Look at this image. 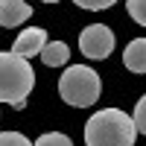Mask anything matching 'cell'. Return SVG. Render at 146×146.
Listing matches in <instances>:
<instances>
[{"label":"cell","instance_id":"cell-2","mask_svg":"<svg viewBox=\"0 0 146 146\" xmlns=\"http://www.w3.org/2000/svg\"><path fill=\"white\" fill-rule=\"evenodd\" d=\"M32 85H35V73L32 64H27V58L12 50L0 53V102L12 108H23Z\"/></svg>","mask_w":146,"mask_h":146},{"label":"cell","instance_id":"cell-9","mask_svg":"<svg viewBox=\"0 0 146 146\" xmlns=\"http://www.w3.org/2000/svg\"><path fill=\"white\" fill-rule=\"evenodd\" d=\"M35 146H73V140L62 131H47V135H41L35 140Z\"/></svg>","mask_w":146,"mask_h":146},{"label":"cell","instance_id":"cell-5","mask_svg":"<svg viewBox=\"0 0 146 146\" xmlns=\"http://www.w3.org/2000/svg\"><path fill=\"white\" fill-rule=\"evenodd\" d=\"M44 47H47V32L41 27H29L12 41V53H18L23 58H32V56H41Z\"/></svg>","mask_w":146,"mask_h":146},{"label":"cell","instance_id":"cell-6","mask_svg":"<svg viewBox=\"0 0 146 146\" xmlns=\"http://www.w3.org/2000/svg\"><path fill=\"white\" fill-rule=\"evenodd\" d=\"M32 18V6L23 0H0V27H18Z\"/></svg>","mask_w":146,"mask_h":146},{"label":"cell","instance_id":"cell-10","mask_svg":"<svg viewBox=\"0 0 146 146\" xmlns=\"http://www.w3.org/2000/svg\"><path fill=\"white\" fill-rule=\"evenodd\" d=\"M126 9L135 23H140V27H146V0H126Z\"/></svg>","mask_w":146,"mask_h":146},{"label":"cell","instance_id":"cell-4","mask_svg":"<svg viewBox=\"0 0 146 146\" xmlns=\"http://www.w3.org/2000/svg\"><path fill=\"white\" fill-rule=\"evenodd\" d=\"M79 50L88 58H108L114 50V32L105 23H91L79 32Z\"/></svg>","mask_w":146,"mask_h":146},{"label":"cell","instance_id":"cell-1","mask_svg":"<svg viewBox=\"0 0 146 146\" xmlns=\"http://www.w3.org/2000/svg\"><path fill=\"white\" fill-rule=\"evenodd\" d=\"M140 135L135 117L120 108H102L94 111L85 123V146H135Z\"/></svg>","mask_w":146,"mask_h":146},{"label":"cell","instance_id":"cell-7","mask_svg":"<svg viewBox=\"0 0 146 146\" xmlns=\"http://www.w3.org/2000/svg\"><path fill=\"white\" fill-rule=\"evenodd\" d=\"M123 64L131 73H146V38H135L123 50Z\"/></svg>","mask_w":146,"mask_h":146},{"label":"cell","instance_id":"cell-12","mask_svg":"<svg viewBox=\"0 0 146 146\" xmlns=\"http://www.w3.org/2000/svg\"><path fill=\"white\" fill-rule=\"evenodd\" d=\"M131 117H135V123H137V131H140V135H146V94L137 100L135 114H131Z\"/></svg>","mask_w":146,"mask_h":146},{"label":"cell","instance_id":"cell-13","mask_svg":"<svg viewBox=\"0 0 146 146\" xmlns=\"http://www.w3.org/2000/svg\"><path fill=\"white\" fill-rule=\"evenodd\" d=\"M76 6H82V9H91V12H102V9H108V6H114L117 0H73Z\"/></svg>","mask_w":146,"mask_h":146},{"label":"cell","instance_id":"cell-8","mask_svg":"<svg viewBox=\"0 0 146 146\" xmlns=\"http://www.w3.org/2000/svg\"><path fill=\"white\" fill-rule=\"evenodd\" d=\"M70 58V47L64 41H47V47L41 50V62L47 67H64Z\"/></svg>","mask_w":146,"mask_h":146},{"label":"cell","instance_id":"cell-3","mask_svg":"<svg viewBox=\"0 0 146 146\" xmlns=\"http://www.w3.org/2000/svg\"><path fill=\"white\" fill-rule=\"evenodd\" d=\"M58 94L73 108H88L102 94L100 73L94 67H88V64H70V67H64L62 79H58Z\"/></svg>","mask_w":146,"mask_h":146},{"label":"cell","instance_id":"cell-14","mask_svg":"<svg viewBox=\"0 0 146 146\" xmlns=\"http://www.w3.org/2000/svg\"><path fill=\"white\" fill-rule=\"evenodd\" d=\"M44 3H58V0H44Z\"/></svg>","mask_w":146,"mask_h":146},{"label":"cell","instance_id":"cell-11","mask_svg":"<svg viewBox=\"0 0 146 146\" xmlns=\"http://www.w3.org/2000/svg\"><path fill=\"white\" fill-rule=\"evenodd\" d=\"M0 146H35V143H29V137L21 135V131H3L0 135Z\"/></svg>","mask_w":146,"mask_h":146}]
</instances>
